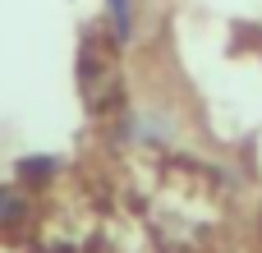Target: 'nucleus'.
Returning <instances> with one entry per match:
<instances>
[{
	"instance_id": "obj_2",
	"label": "nucleus",
	"mask_w": 262,
	"mask_h": 253,
	"mask_svg": "<svg viewBox=\"0 0 262 253\" xmlns=\"http://www.w3.org/2000/svg\"><path fill=\"white\" fill-rule=\"evenodd\" d=\"M106 14H111V41H129V28H134L129 0H106Z\"/></svg>"
},
{
	"instance_id": "obj_1",
	"label": "nucleus",
	"mask_w": 262,
	"mask_h": 253,
	"mask_svg": "<svg viewBox=\"0 0 262 253\" xmlns=\"http://www.w3.org/2000/svg\"><path fill=\"white\" fill-rule=\"evenodd\" d=\"M111 55H115L111 41L97 28H88L83 41H78V92H83V106L92 115H106L120 101V74H115Z\"/></svg>"
},
{
	"instance_id": "obj_3",
	"label": "nucleus",
	"mask_w": 262,
	"mask_h": 253,
	"mask_svg": "<svg viewBox=\"0 0 262 253\" xmlns=\"http://www.w3.org/2000/svg\"><path fill=\"white\" fill-rule=\"evenodd\" d=\"M18 175H23L28 184L51 180V175H55V157H23V161H18Z\"/></svg>"
},
{
	"instance_id": "obj_4",
	"label": "nucleus",
	"mask_w": 262,
	"mask_h": 253,
	"mask_svg": "<svg viewBox=\"0 0 262 253\" xmlns=\"http://www.w3.org/2000/svg\"><path fill=\"white\" fill-rule=\"evenodd\" d=\"M23 217H28L23 198H18V194H5V189H0V230H14Z\"/></svg>"
}]
</instances>
